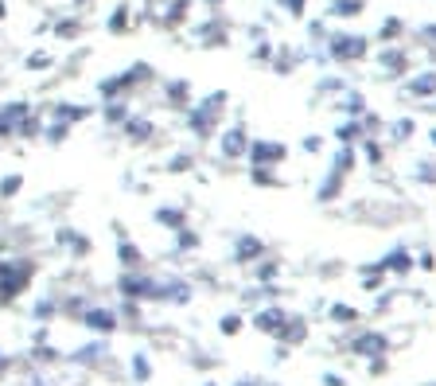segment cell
<instances>
[{"instance_id":"e575fe53","label":"cell","mask_w":436,"mask_h":386,"mask_svg":"<svg viewBox=\"0 0 436 386\" xmlns=\"http://www.w3.org/2000/svg\"><path fill=\"white\" fill-rule=\"evenodd\" d=\"M168 168H172V172H184V168H191V156H187V152H179V156L172 160Z\"/></svg>"},{"instance_id":"9a60e30c","label":"cell","mask_w":436,"mask_h":386,"mask_svg":"<svg viewBox=\"0 0 436 386\" xmlns=\"http://www.w3.org/2000/svg\"><path fill=\"white\" fill-rule=\"evenodd\" d=\"M82 118H90V109L86 106H55V121H59V125H75V121H82Z\"/></svg>"},{"instance_id":"cb8c5ba5","label":"cell","mask_w":436,"mask_h":386,"mask_svg":"<svg viewBox=\"0 0 436 386\" xmlns=\"http://www.w3.org/2000/svg\"><path fill=\"white\" fill-rule=\"evenodd\" d=\"M378 39H382V43H394V39H402V20H397V16H390L386 24H382V32H378Z\"/></svg>"},{"instance_id":"8d00e7d4","label":"cell","mask_w":436,"mask_h":386,"mask_svg":"<svg viewBox=\"0 0 436 386\" xmlns=\"http://www.w3.org/2000/svg\"><path fill=\"white\" fill-rule=\"evenodd\" d=\"M335 320H354V309H347V304H335V312H331Z\"/></svg>"},{"instance_id":"b9f144b4","label":"cell","mask_w":436,"mask_h":386,"mask_svg":"<svg viewBox=\"0 0 436 386\" xmlns=\"http://www.w3.org/2000/svg\"><path fill=\"white\" fill-rule=\"evenodd\" d=\"M432 113H436V98H432Z\"/></svg>"},{"instance_id":"5bb4252c","label":"cell","mask_w":436,"mask_h":386,"mask_svg":"<svg viewBox=\"0 0 436 386\" xmlns=\"http://www.w3.org/2000/svg\"><path fill=\"white\" fill-rule=\"evenodd\" d=\"M164 94H168L172 106H191V82H184V78L168 82V86H164Z\"/></svg>"},{"instance_id":"6da1fadb","label":"cell","mask_w":436,"mask_h":386,"mask_svg":"<svg viewBox=\"0 0 436 386\" xmlns=\"http://www.w3.org/2000/svg\"><path fill=\"white\" fill-rule=\"evenodd\" d=\"M226 90H214V94H207V98L199 101V106H187V129H191L195 137H214V129H218V118H222V109H226Z\"/></svg>"},{"instance_id":"74e56055","label":"cell","mask_w":436,"mask_h":386,"mask_svg":"<svg viewBox=\"0 0 436 386\" xmlns=\"http://www.w3.org/2000/svg\"><path fill=\"white\" fill-rule=\"evenodd\" d=\"M4 16H8V4H4V0H0V20H4Z\"/></svg>"},{"instance_id":"7bdbcfd3","label":"cell","mask_w":436,"mask_h":386,"mask_svg":"<svg viewBox=\"0 0 436 386\" xmlns=\"http://www.w3.org/2000/svg\"><path fill=\"white\" fill-rule=\"evenodd\" d=\"M78 4H82V0H78Z\"/></svg>"},{"instance_id":"8fae6325","label":"cell","mask_w":436,"mask_h":386,"mask_svg":"<svg viewBox=\"0 0 436 386\" xmlns=\"http://www.w3.org/2000/svg\"><path fill=\"white\" fill-rule=\"evenodd\" d=\"M339 192H343V172H327V180L319 184V192H316V199L319 203H331V199H339Z\"/></svg>"},{"instance_id":"f546056e","label":"cell","mask_w":436,"mask_h":386,"mask_svg":"<svg viewBox=\"0 0 436 386\" xmlns=\"http://www.w3.org/2000/svg\"><path fill=\"white\" fill-rule=\"evenodd\" d=\"M359 125H362V133H382V118L378 113H362Z\"/></svg>"},{"instance_id":"f1b7e54d","label":"cell","mask_w":436,"mask_h":386,"mask_svg":"<svg viewBox=\"0 0 436 386\" xmlns=\"http://www.w3.org/2000/svg\"><path fill=\"white\" fill-rule=\"evenodd\" d=\"M51 67V55L47 51H35V55H27V70H47Z\"/></svg>"},{"instance_id":"4dcf8cb0","label":"cell","mask_w":436,"mask_h":386,"mask_svg":"<svg viewBox=\"0 0 436 386\" xmlns=\"http://www.w3.org/2000/svg\"><path fill=\"white\" fill-rule=\"evenodd\" d=\"M277 4L288 12V16H304V12H308V0H277Z\"/></svg>"},{"instance_id":"5b68a950","label":"cell","mask_w":436,"mask_h":386,"mask_svg":"<svg viewBox=\"0 0 436 386\" xmlns=\"http://www.w3.org/2000/svg\"><path fill=\"white\" fill-rule=\"evenodd\" d=\"M402 94H409V98H417V101L436 98V67L421 70V75H409V78H405V86H402Z\"/></svg>"},{"instance_id":"836d02e7","label":"cell","mask_w":436,"mask_h":386,"mask_svg":"<svg viewBox=\"0 0 436 386\" xmlns=\"http://www.w3.org/2000/svg\"><path fill=\"white\" fill-rule=\"evenodd\" d=\"M12 133H16V125H12V118L0 109V137H12Z\"/></svg>"},{"instance_id":"1f68e13d","label":"cell","mask_w":436,"mask_h":386,"mask_svg":"<svg viewBox=\"0 0 436 386\" xmlns=\"http://www.w3.org/2000/svg\"><path fill=\"white\" fill-rule=\"evenodd\" d=\"M195 246H199V235H191V230H179V250H184V254H191L195 250Z\"/></svg>"},{"instance_id":"60d3db41","label":"cell","mask_w":436,"mask_h":386,"mask_svg":"<svg viewBox=\"0 0 436 386\" xmlns=\"http://www.w3.org/2000/svg\"><path fill=\"white\" fill-rule=\"evenodd\" d=\"M207 4H222V0H207Z\"/></svg>"},{"instance_id":"2e32d148","label":"cell","mask_w":436,"mask_h":386,"mask_svg":"<svg viewBox=\"0 0 436 386\" xmlns=\"http://www.w3.org/2000/svg\"><path fill=\"white\" fill-rule=\"evenodd\" d=\"M129 24H133V16H129V4L121 0L117 8H113V16H109V32H113V35H125Z\"/></svg>"},{"instance_id":"8992f818","label":"cell","mask_w":436,"mask_h":386,"mask_svg":"<svg viewBox=\"0 0 436 386\" xmlns=\"http://www.w3.org/2000/svg\"><path fill=\"white\" fill-rule=\"evenodd\" d=\"M378 70H382L386 78L405 75V70H409V51L405 47H386L382 55H378Z\"/></svg>"},{"instance_id":"e0dca14e","label":"cell","mask_w":436,"mask_h":386,"mask_svg":"<svg viewBox=\"0 0 436 386\" xmlns=\"http://www.w3.org/2000/svg\"><path fill=\"white\" fill-rule=\"evenodd\" d=\"M359 137H362V125L354 118H347V121H339V125H335V141L339 144H354Z\"/></svg>"},{"instance_id":"d6a6232c","label":"cell","mask_w":436,"mask_h":386,"mask_svg":"<svg viewBox=\"0 0 436 386\" xmlns=\"http://www.w3.org/2000/svg\"><path fill=\"white\" fill-rule=\"evenodd\" d=\"M362 152H366V160H370V164H382V160H386V156H382V144H374V141H366V144H362Z\"/></svg>"},{"instance_id":"ba28073f","label":"cell","mask_w":436,"mask_h":386,"mask_svg":"<svg viewBox=\"0 0 436 386\" xmlns=\"http://www.w3.org/2000/svg\"><path fill=\"white\" fill-rule=\"evenodd\" d=\"M152 218H156L160 227H168V230H184L187 227V211H179V207H156Z\"/></svg>"},{"instance_id":"3957f363","label":"cell","mask_w":436,"mask_h":386,"mask_svg":"<svg viewBox=\"0 0 436 386\" xmlns=\"http://www.w3.org/2000/svg\"><path fill=\"white\" fill-rule=\"evenodd\" d=\"M285 156H288V144L285 141H250V149H245V160H250L253 168L281 164Z\"/></svg>"},{"instance_id":"603a6c76","label":"cell","mask_w":436,"mask_h":386,"mask_svg":"<svg viewBox=\"0 0 436 386\" xmlns=\"http://www.w3.org/2000/svg\"><path fill=\"white\" fill-rule=\"evenodd\" d=\"M39 133H43V121L35 118V113H27V118L16 125V137H39Z\"/></svg>"},{"instance_id":"d6986e66","label":"cell","mask_w":436,"mask_h":386,"mask_svg":"<svg viewBox=\"0 0 436 386\" xmlns=\"http://www.w3.org/2000/svg\"><path fill=\"white\" fill-rule=\"evenodd\" d=\"M331 168H335V172H343V176L354 168V144H343V149L335 152V160H331Z\"/></svg>"},{"instance_id":"ffe728a7","label":"cell","mask_w":436,"mask_h":386,"mask_svg":"<svg viewBox=\"0 0 436 386\" xmlns=\"http://www.w3.org/2000/svg\"><path fill=\"white\" fill-rule=\"evenodd\" d=\"M105 121H109V125H125V121H129V106L121 98H113V101H109V109H105Z\"/></svg>"},{"instance_id":"4fadbf2b","label":"cell","mask_w":436,"mask_h":386,"mask_svg":"<svg viewBox=\"0 0 436 386\" xmlns=\"http://www.w3.org/2000/svg\"><path fill=\"white\" fill-rule=\"evenodd\" d=\"M304 55H296V51H288V47H277L273 51V70L277 75H288V70H296V63H300Z\"/></svg>"},{"instance_id":"d590c367","label":"cell","mask_w":436,"mask_h":386,"mask_svg":"<svg viewBox=\"0 0 436 386\" xmlns=\"http://www.w3.org/2000/svg\"><path fill=\"white\" fill-rule=\"evenodd\" d=\"M319 149H323V141H319L316 133H312V137H304V152H319Z\"/></svg>"},{"instance_id":"9c48e42d","label":"cell","mask_w":436,"mask_h":386,"mask_svg":"<svg viewBox=\"0 0 436 386\" xmlns=\"http://www.w3.org/2000/svg\"><path fill=\"white\" fill-rule=\"evenodd\" d=\"M327 12L335 20H354V16H362L366 12V0H331L327 4Z\"/></svg>"},{"instance_id":"7a4b0ae2","label":"cell","mask_w":436,"mask_h":386,"mask_svg":"<svg viewBox=\"0 0 436 386\" xmlns=\"http://www.w3.org/2000/svg\"><path fill=\"white\" fill-rule=\"evenodd\" d=\"M370 51V39L359 32H331V39H327V55L335 63H362Z\"/></svg>"},{"instance_id":"7c38bea8","label":"cell","mask_w":436,"mask_h":386,"mask_svg":"<svg viewBox=\"0 0 436 386\" xmlns=\"http://www.w3.org/2000/svg\"><path fill=\"white\" fill-rule=\"evenodd\" d=\"M261 250H265V246H261V238H253V235H242V238L234 242V258H238V261L261 258Z\"/></svg>"},{"instance_id":"52a82bcc","label":"cell","mask_w":436,"mask_h":386,"mask_svg":"<svg viewBox=\"0 0 436 386\" xmlns=\"http://www.w3.org/2000/svg\"><path fill=\"white\" fill-rule=\"evenodd\" d=\"M125 137L133 144H144V141H152V137H156V125H152L148 118H129L125 121Z\"/></svg>"},{"instance_id":"30bf717a","label":"cell","mask_w":436,"mask_h":386,"mask_svg":"<svg viewBox=\"0 0 436 386\" xmlns=\"http://www.w3.org/2000/svg\"><path fill=\"white\" fill-rule=\"evenodd\" d=\"M191 12V0H168V12H160V24L164 27H179Z\"/></svg>"},{"instance_id":"ac0fdd59","label":"cell","mask_w":436,"mask_h":386,"mask_svg":"<svg viewBox=\"0 0 436 386\" xmlns=\"http://www.w3.org/2000/svg\"><path fill=\"white\" fill-rule=\"evenodd\" d=\"M382 269H394V273H409V254L397 246V250H390L386 258H382Z\"/></svg>"},{"instance_id":"4316f807","label":"cell","mask_w":436,"mask_h":386,"mask_svg":"<svg viewBox=\"0 0 436 386\" xmlns=\"http://www.w3.org/2000/svg\"><path fill=\"white\" fill-rule=\"evenodd\" d=\"M413 176H417L421 184H436V164H432V160H425V164H417V172H413Z\"/></svg>"},{"instance_id":"ab89813d","label":"cell","mask_w":436,"mask_h":386,"mask_svg":"<svg viewBox=\"0 0 436 386\" xmlns=\"http://www.w3.org/2000/svg\"><path fill=\"white\" fill-rule=\"evenodd\" d=\"M428 137H432V144H436V129H432V133H428Z\"/></svg>"},{"instance_id":"d4e9b609","label":"cell","mask_w":436,"mask_h":386,"mask_svg":"<svg viewBox=\"0 0 436 386\" xmlns=\"http://www.w3.org/2000/svg\"><path fill=\"white\" fill-rule=\"evenodd\" d=\"M362 106H366V101H362L359 90H347V98H339V109H343V113H362Z\"/></svg>"},{"instance_id":"277c9868","label":"cell","mask_w":436,"mask_h":386,"mask_svg":"<svg viewBox=\"0 0 436 386\" xmlns=\"http://www.w3.org/2000/svg\"><path fill=\"white\" fill-rule=\"evenodd\" d=\"M245 149H250V129L245 125H230V129L218 133V152H222L226 160H242Z\"/></svg>"},{"instance_id":"f35d334b","label":"cell","mask_w":436,"mask_h":386,"mask_svg":"<svg viewBox=\"0 0 436 386\" xmlns=\"http://www.w3.org/2000/svg\"><path fill=\"white\" fill-rule=\"evenodd\" d=\"M148 4H168V0H148Z\"/></svg>"},{"instance_id":"83f0119b","label":"cell","mask_w":436,"mask_h":386,"mask_svg":"<svg viewBox=\"0 0 436 386\" xmlns=\"http://www.w3.org/2000/svg\"><path fill=\"white\" fill-rule=\"evenodd\" d=\"M55 35H59V39H75V35H78V20H59V24H55Z\"/></svg>"},{"instance_id":"484cf974","label":"cell","mask_w":436,"mask_h":386,"mask_svg":"<svg viewBox=\"0 0 436 386\" xmlns=\"http://www.w3.org/2000/svg\"><path fill=\"white\" fill-rule=\"evenodd\" d=\"M117 254H121V266H136V261H141V250H136V246L129 242V238H121Z\"/></svg>"},{"instance_id":"7402d4cb","label":"cell","mask_w":436,"mask_h":386,"mask_svg":"<svg viewBox=\"0 0 436 386\" xmlns=\"http://www.w3.org/2000/svg\"><path fill=\"white\" fill-rule=\"evenodd\" d=\"M20 187H24V176H16V172H12V176H4V180H0V199L20 195Z\"/></svg>"},{"instance_id":"44dd1931","label":"cell","mask_w":436,"mask_h":386,"mask_svg":"<svg viewBox=\"0 0 436 386\" xmlns=\"http://www.w3.org/2000/svg\"><path fill=\"white\" fill-rule=\"evenodd\" d=\"M390 133H394V141H409V137L417 133V121H413V118H397Z\"/></svg>"}]
</instances>
